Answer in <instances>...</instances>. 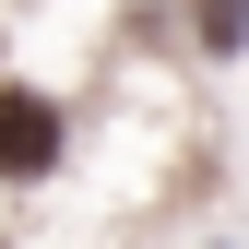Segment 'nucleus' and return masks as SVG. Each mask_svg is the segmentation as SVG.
<instances>
[{
    "mask_svg": "<svg viewBox=\"0 0 249 249\" xmlns=\"http://www.w3.org/2000/svg\"><path fill=\"white\" fill-rule=\"evenodd\" d=\"M48 166H59V107L0 83V178H48Z\"/></svg>",
    "mask_w": 249,
    "mask_h": 249,
    "instance_id": "obj_1",
    "label": "nucleus"
},
{
    "mask_svg": "<svg viewBox=\"0 0 249 249\" xmlns=\"http://www.w3.org/2000/svg\"><path fill=\"white\" fill-rule=\"evenodd\" d=\"M190 36H202L213 59H237V48H249V0H202V12H190Z\"/></svg>",
    "mask_w": 249,
    "mask_h": 249,
    "instance_id": "obj_2",
    "label": "nucleus"
}]
</instances>
